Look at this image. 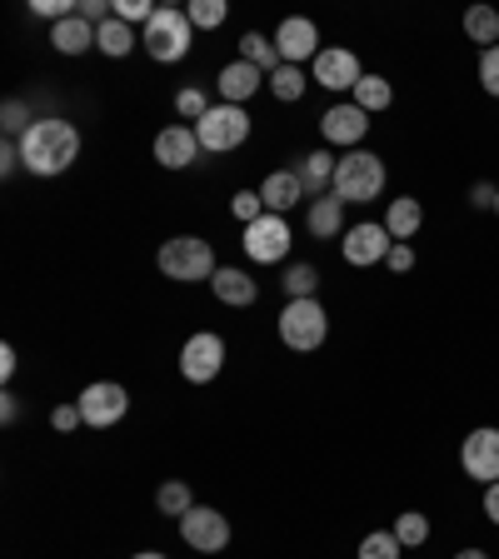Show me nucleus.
I'll list each match as a JSON object with an SVG mask.
<instances>
[{
    "instance_id": "f257e3e1",
    "label": "nucleus",
    "mask_w": 499,
    "mask_h": 559,
    "mask_svg": "<svg viewBox=\"0 0 499 559\" xmlns=\"http://www.w3.org/2000/svg\"><path fill=\"white\" fill-rule=\"evenodd\" d=\"M81 155V130L70 120H35L21 135V165L31 175H66Z\"/></svg>"
},
{
    "instance_id": "f03ea898",
    "label": "nucleus",
    "mask_w": 499,
    "mask_h": 559,
    "mask_svg": "<svg viewBox=\"0 0 499 559\" xmlns=\"http://www.w3.org/2000/svg\"><path fill=\"white\" fill-rule=\"evenodd\" d=\"M155 265H161L165 280H180V285H195V280H210L221 270L210 240H200V235H175V240H165Z\"/></svg>"
},
{
    "instance_id": "7ed1b4c3",
    "label": "nucleus",
    "mask_w": 499,
    "mask_h": 559,
    "mask_svg": "<svg viewBox=\"0 0 499 559\" xmlns=\"http://www.w3.org/2000/svg\"><path fill=\"white\" fill-rule=\"evenodd\" d=\"M384 190V160L370 151H345V160L335 165V190L330 195L349 200V205H365V200H380Z\"/></svg>"
},
{
    "instance_id": "20e7f679",
    "label": "nucleus",
    "mask_w": 499,
    "mask_h": 559,
    "mask_svg": "<svg viewBox=\"0 0 499 559\" xmlns=\"http://www.w3.org/2000/svg\"><path fill=\"white\" fill-rule=\"evenodd\" d=\"M190 15L175 11V5H161V11L151 15V25H145V35H140V46L151 50V60H161V66H175V60L190 56Z\"/></svg>"
},
{
    "instance_id": "39448f33",
    "label": "nucleus",
    "mask_w": 499,
    "mask_h": 559,
    "mask_svg": "<svg viewBox=\"0 0 499 559\" xmlns=\"http://www.w3.org/2000/svg\"><path fill=\"white\" fill-rule=\"evenodd\" d=\"M330 335V314L320 300H290L285 310H280V340L290 349H300V355H310V349H320Z\"/></svg>"
},
{
    "instance_id": "423d86ee",
    "label": "nucleus",
    "mask_w": 499,
    "mask_h": 559,
    "mask_svg": "<svg viewBox=\"0 0 499 559\" xmlns=\"http://www.w3.org/2000/svg\"><path fill=\"white\" fill-rule=\"evenodd\" d=\"M195 135H200V151H235L250 140V116L245 105H210L205 120H195Z\"/></svg>"
},
{
    "instance_id": "0eeeda50",
    "label": "nucleus",
    "mask_w": 499,
    "mask_h": 559,
    "mask_svg": "<svg viewBox=\"0 0 499 559\" xmlns=\"http://www.w3.org/2000/svg\"><path fill=\"white\" fill-rule=\"evenodd\" d=\"M75 405H81L91 430H110L116 419H126L130 395H126V384H116V380H95V384H85V395Z\"/></svg>"
},
{
    "instance_id": "6e6552de",
    "label": "nucleus",
    "mask_w": 499,
    "mask_h": 559,
    "mask_svg": "<svg viewBox=\"0 0 499 559\" xmlns=\"http://www.w3.org/2000/svg\"><path fill=\"white\" fill-rule=\"evenodd\" d=\"M245 255L260 260V265H275V260L290 255V225L285 215H260L256 225H245Z\"/></svg>"
},
{
    "instance_id": "1a4fd4ad",
    "label": "nucleus",
    "mask_w": 499,
    "mask_h": 559,
    "mask_svg": "<svg viewBox=\"0 0 499 559\" xmlns=\"http://www.w3.org/2000/svg\"><path fill=\"white\" fill-rule=\"evenodd\" d=\"M180 539H186L190 549H200V555H221V549L230 545V520H225L221 510H210V504H195V510L180 520Z\"/></svg>"
},
{
    "instance_id": "9d476101",
    "label": "nucleus",
    "mask_w": 499,
    "mask_h": 559,
    "mask_svg": "<svg viewBox=\"0 0 499 559\" xmlns=\"http://www.w3.org/2000/svg\"><path fill=\"white\" fill-rule=\"evenodd\" d=\"M221 365H225V340L210 335V330L190 335L186 349H180V374H186L190 384H210L215 374H221Z\"/></svg>"
},
{
    "instance_id": "9b49d317",
    "label": "nucleus",
    "mask_w": 499,
    "mask_h": 559,
    "mask_svg": "<svg viewBox=\"0 0 499 559\" xmlns=\"http://www.w3.org/2000/svg\"><path fill=\"white\" fill-rule=\"evenodd\" d=\"M460 465H465L470 479H485V485H495L499 479V430H470L465 444H460Z\"/></svg>"
},
{
    "instance_id": "f8f14e48",
    "label": "nucleus",
    "mask_w": 499,
    "mask_h": 559,
    "mask_svg": "<svg viewBox=\"0 0 499 559\" xmlns=\"http://www.w3.org/2000/svg\"><path fill=\"white\" fill-rule=\"evenodd\" d=\"M314 81L325 85V91H355V85L365 81V70H360V56L345 46H330L314 56Z\"/></svg>"
},
{
    "instance_id": "ddd939ff",
    "label": "nucleus",
    "mask_w": 499,
    "mask_h": 559,
    "mask_svg": "<svg viewBox=\"0 0 499 559\" xmlns=\"http://www.w3.org/2000/svg\"><path fill=\"white\" fill-rule=\"evenodd\" d=\"M390 230L384 225H375V221H365V225H355V230L345 235V265H355V270H365V265H380V260H390Z\"/></svg>"
},
{
    "instance_id": "4468645a",
    "label": "nucleus",
    "mask_w": 499,
    "mask_h": 559,
    "mask_svg": "<svg viewBox=\"0 0 499 559\" xmlns=\"http://www.w3.org/2000/svg\"><path fill=\"white\" fill-rule=\"evenodd\" d=\"M320 135L330 140V145H345V151H355L365 135H370V116H365L360 105H330L325 120H320Z\"/></svg>"
},
{
    "instance_id": "2eb2a0df",
    "label": "nucleus",
    "mask_w": 499,
    "mask_h": 559,
    "mask_svg": "<svg viewBox=\"0 0 499 559\" xmlns=\"http://www.w3.org/2000/svg\"><path fill=\"white\" fill-rule=\"evenodd\" d=\"M275 46H280V56H285V66H300V60L320 56V31H314V21H305V15H290V21H280Z\"/></svg>"
},
{
    "instance_id": "dca6fc26",
    "label": "nucleus",
    "mask_w": 499,
    "mask_h": 559,
    "mask_svg": "<svg viewBox=\"0 0 499 559\" xmlns=\"http://www.w3.org/2000/svg\"><path fill=\"white\" fill-rule=\"evenodd\" d=\"M155 160L165 165V170H186V165L200 160V135L190 126H165L161 135H155Z\"/></svg>"
},
{
    "instance_id": "f3484780",
    "label": "nucleus",
    "mask_w": 499,
    "mask_h": 559,
    "mask_svg": "<svg viewBox=\"0 0 499 559\" xmlns=\"http://www.w3.org/2000/svg\"><path fill=\"white\" fill-rule=\"evenodd\" d=\"M260 200H265L270 215H285V210H295L305 200V186L295 170H270L265 186H260Z\"/></svg>"
},
{
    "instance_id": "a211bd4d",
    "label": "nucleus",
    "mask_w": 499,
    "mask_h": 559,
    "mask_svg": "<svg viewBox=\"0 0 499 559\" xmlns=\"http://www.w3.org/2000/svg\"><path fill=\"white\" fill-rule=\"evenodd\" d=\"M335 155L325 151H310L300 165H295V175H300V186H305V200H320L325 190H335Z\"/></svg>"
},
{
    "instance_id": "6ab92c4d",
    "label": "nucleus",
    "mask_w": 499,
    "mask_h": 559,
    "mask_svg": "<svg viewBox=\"0 0 499 559\" xmlns=\"http://www.w3.org/2000/svg\"><path fill=\"white\" fill-rule=\"evenodd\" d=\"M210 290L221 295L225 305H235V310H245V305H256V280L245 275V270H230V265H221L215 275H210Z\"/></svg>"
},
{
    "instance_id": "aec40b11",
    "label": "nucleus",
    "mask_w": 499,
    "mask_h": 559,
    "mask_svg": "<svg viewBox=\"0 0 499 559\" xmlns=\"http://www.w3.org/2000/svg\"><path fill=\"white\" fill-rule=\"evenodd\" d=\"M305 225H310L314 240H335V235L345 230V200H340V195L310 200V215H305Z\"/></svg>"
},
{
    "instance_id": "412c9836",
    "label": "nucleus",
    "mask_w": 499,
    "mask_h": 559,
    "mask_svg": "<svg viewBox=\"0 0 499 559\" xmlns=\"http://www.w3.org/2000/svg\"><path fill=\"white\" fill-rule=\"evenodd\" d=\"M256 91H260V70L250 66V60H230V66L221 70V95L230 105H245Z\"/></svg>"
},
{
    "instance_id": "4be33fe9",
    "label": "nucleus",
    "mask_w": 499,
    "mask_h": 559,
    "mask_svg": "<svg viewBox=\"0 0 499 559\" xmlns=\"http://www.w3.org/2000/svg\"><path fill=\"white\" fill-rule=\"evenodd\" d=\"M425 225V210H419V200L415 195H400V200H390V210H384V230H390V240H400L405 245L409 235Z\"/></svg>"
},
{
    "instance_id": "5701e85b",
    "label": "nucleus",
    "mask_w": 499,
    "mask_h": 559,
    "mask_svg": "<svg viewBox=\"0 0 499 559\" xmlns=\"http://www.w3.org/2000/svg\"><path fill=\"white\" fill-rule=\"evenodd\" d=\"M50 46H56L60 56H81V50L95 46V25L85 21V15H70V21H60L56 31H50Z\"/></svg>"
},
{
    "instance_id": "b1692460",
    "label": "nucleus",
    "mask_w": 499,
    "mask_h": 559,
    "mask_svg": "<svg viewBox=\"0 0 499 559\" xmlns=\"http://www.w3.org/2000/svg\"><path fill=\"white\" fill-rule=\"evenodd\" d=\"M240 60H250V66L260 70V75H275V70L285 66V56H280V46H275V40H265V35H260V31L240 35Z\"/></svg>"
},
{
    "instance_id": "393cba45",
    "label": "nucleus",
    "mask_w": 499,
    "mask_h": 559,
    "mask_svg": "<svg viewBox=\"0 0 499 559\" xmlns=\"http://www.w3.org/2000/svg\"><path fill=\"white\" fill-rule=\"evenodd\" d=\"M135 46H140V35L126 21H116V15L105 25H95V50H105V56H130Z\"/></svg>"
},
{
    "instance_id": "a878e982",
    "label": "nucleus",
    "mask_w": 499,
    "mask_h": 559,
    "mask_svg": "<svg viewBox=\"0 0 499 559\" xmlns=\"http://www.w3.org/2000/svg\"><path fill=\"white\" fill-rule=\"evenodd\" d=\"M465 35L475 40L479 50L499 46V11H495V5H470V11H465Z\"/></svg>"
},
{
    "instance_id": "bb28decb",
    "label": "nucleus",
    "mask_w": 499,
    "mask_h": 559,
    "mask_svg": "<svg viewBox=\"0 0 499 559\" xmlns=\"http://www.w3.org/2000/svg\"><path fill=\"white\" fill-rule=\"evenodd\" d=\"M355 105H360L365 116H375V110H390V105H395V85L384 81V75H365L360 85H355Z\"/></svg>"
},
{
    "instance_id": "cd10ccee",
    "label": "nucleus",
    "mask_w": 499,
    "mask_h": 559,
    "mask_svg": "<svg viewBox=\"0 0 499 559\" xmlns=\"http://www.w3.org/2000/svg\"><path fill=\"white\" fill-rule=\"evenodd\" d=\"M155 504H161L165 514H175V520H186V514L195 510V500H190V485H186V479H165L161 495H155Z\"/></svg>"
},
{
    "instance_id": "c85d7f7f",
    "label": "nucleus",
    "mask_w": 499,
    "mask_h": 559,
    "mask_svg": "<svg viewBox=\"0 0 499 559\" xmlns=\"http://www.w3.org/2000/svg\"><path fill=\"white\" fill-rule=\"evenodd\" d=\"M270 91H275V100L295 105L305 95V70L300 66H280L275 75H270Z\"/></svg>"
},
{
    "instance_id": "c756f323",
    "label": "nucleus",
    "mask_w": 499,
    "mask_h": 559,
    "mask_svg": "<svg viewBox=\"0 0 499 559\" xmlns=\"http://www.w3.org/2000/svg\"><path fill=\"white\" fill-rule=\"evenodd\" d=\"M395 539H400V545H405V549L425 545V539H430V520H425V514H419V510H405V514H400V520H395Z\"/></svg>"
},
{
    "instance_id": "7c9ffc66",
    "label": "nucleus",
    "mask_w": 499,
    "mask_h": 559,
    "mask_svg": "<svg viewBox=\"0 0 499 559\" xmlns=\"http://www.w3.org/2000/svg\"><path fill=\"white\" fill-rule=\"evenodd\" d=\"M400 539H395V530H375V535H365L360 539V559H400Z\"/></svg>"
},
{
    "instance_id": "2f4dec72",
    "label": "nucleus",
    "mask_w": 499,
    "mask_h": 559,
    "mask_svg": "<svg viewBox=\"0 0 499 559\" xmlns=\"http://www.w3.org/2000/svg\"><path fill=\"white\" fill-rule=\"evenodd\" d=\"M190 25L195 31H215V25L225 21V0H190Z\"/></svg>"
},
{
    "instance_id": "473e14b6",
    "label": "nucleus",
    "mask_w": 499,
    "mask_h": 559,
    "mask_svg": "<svg viewBox=\"0 0 499 559\" xmlns=\"http://www.w3.org/2000/svg\"><path fill=\"white\" fill-rule=\"evenodd\" d=\"M314 285H320L314 265H290V275H285V290H290V300H314Z\"/></svg>"
},
{
    "instance_id": "72a5a7b5",
    "label": "nucleus",
    "mask_w": 499,
    "mask_h": 559,
    "mask_svg": "<svg viewBox=\"0 0 499 559\" xmlns=\"http://www.w3.org/2000/svg\"><path fill=\"white\" fill-rule=\"evenodd\" d=\"M0 126H5V140H21L25 130L35 126V120H31V110H25L21 100H5V110H0Z\"/></svg>"
},
{
    "instance_id": "f704fd0d",
    "label": "nucleus",
    "mask_w": 499,
    "mask_h": 559,
    "mask_svg": "<svg viewBox=\"0 0 499 559\" xmlns=\"http://www.w3.org/2000/svg\"><path fill=\"white\" fill-rule=\"evenodd\" d=\"M230 210H235V215H240L245 225H256L260 215H265V200H260V190H240V195L230 200Z\"/></svg>"
},
{
    "instance_id": "c9c22d12",
    "label": "nucleus",
    "mask_w": 499,
    "mask_h": 559,
    "mask_svg": "<svg viewBox=\"0 0 499 559\" xmlns=\"http://www.w3.org/2000/svg\"><path fill=\"white\" fill-rule=\"evenodd\" d=\"M175 110H180L186 120H205V110H210L205 91H195V85H190V91H180V95H175Z\"/></svg>"
},
{
    "instance_id": "e433bc0d",
    "label": "nucleus",
    "mask_w": 499,
    "mask_h": 559,
    "mask_svg": "<svg viewBox=\"0 0 499 559\" xmlns=\"http://www.w3.org/2000/svg\"><path fill=\"white\" fill-rule=\"evenodd\" d=\"M479 85H485L489 95H499V46L479 50Z\"/></svg>"
},
{
    "instance_id": "4c0bfd02",
    "label": "nucleus",
    "mask_w": 499,
    "mask_h": 559,
    "mask_svg": "<svg viewBox=\"0 0 499 559\" xmlns=\"http://www.w3.org/2000/svg\"><path fill=\"white\" fill-rule=\"evenodd\" d=\"M151 0H116V21H145V25H151Z\"/></svg>"
},
{
    "instance_id": "58836bf2",
    "label": "nucleus",
    "mask_w": 499,
    "mask_h": 559,
    "mask_svg": "<svg viewBox=\"0 0 499 559\" xmlns=\"http://www.w3.org/2000/svg\"><path fill=\"white\" fill-rule=\"evenodd\" d=\"M50 425H56L60 435H70V430H75V425H85L81 405H56V409H50Z\"/></svg>"
},
{
    "instance_id": "ea45409f",
    "label": "nucleus",
    "mask_w": 499,
    "mask_h": 559,
    "mask_svg": "<svg viewBox=\"0 0 499 559\" xmlns=\"http://www.w3.org/2000/svg\"><path fill=\"white\" fill-rule=\"evenodd\" d=\"M495 200H499V186H489V180H475V186H470V205L475 210H495Z\"/></svg>"
},
{
    "instance_id": "a19ab883",
    "label": "nucleus",
    "mask_w": 499,
    "mask_h": 559,
    "mask_svg": "<svg viewBox=\"0 0 499 559\" xmlns=\"http://www.w3.org/2000/svg\"><path fill=\"white\" fill-rule=\"evenodd\" d=\"M390 270H395V275H409V270H415V250H409V245H390Z\"/></svg>"
},
{
    "instance_id": "79ce46f5",
    "label": "nucleus",
    "mask_w": 499,
    "mask_h": 559,
    "mask_svg": "<svg viewBox=\"0 0 499 559\" xmlns=\"http://www.w3.org/2000/svg\"><path fill=\"white\" fill-rule=\"evenodd\" d=\"M21 165V140H5V151H0V175H11Z\"/></svg>"
},
{
    "instance_id": "37998d69",
    "label": "nucleus",
    "mask_w": 499,
    "mask_h": 559,
    "mask_svg": "<svg viewBox=\"0 0 499 559\" xmlns=\"http://www.w3.org/2000/svg\"><path fill=\"white\" fill-rule=\"evenodd\" d=\"M485 514H489V524H499V479L485 485Z\"/></svg>"
},
{
    "instance_id": "c03bdc74",
    "label": "nucleus",
    "mask_w": 499,
    "mask_h": 559,
    "mask_svg": "<svg viewBox=\"0 0 499 559\" xmlns=\"http://www.w3.org/2000/svg\"><path fill=\"white\" fill-rule=\"evenodd\" d=\"M0 419H5V425H15V419H21V400H15V395H0Z\"/></svg>"
},
{
    "instance_id": "a18cd8bd",
    "label": "nucleus",
    "mask_w": 499,
    "mask_h": 559,
    "mask_svg": "<svg viewBox=\"0 0 499 559\" xmlns=\"http://www.w3.org/2000/svg\"><path fill=\"white\" fill-rule=\"evenodd\" d=\"M0 374H5V380L15 374V349L11 345H0Z\"/></svg>"
},
{
    "instance_id": "49530a36",
    "label": "nucleus",
    "mask_w": 499,
    "mask_h": 559,
    "mask_svg": "<svg viewBox=\"0 0 499 559\" xmlns=\"http://www.w3.org/2000/svg\"><path fill=\"white\" fill-rule=\"evenodd\" d=\"M454 559H489V555H485V549H460Z\"/></svg>"
},
{
    "instance_id": "de8ad7c7",
    "label": "nucleus",
    "mask_w": 499,
    "mask_h": 559,
    "mask_svg": "<svg viewBox=\"0 0 499 559\" xmlns=\"http://www.w3.org/2000/svg\"><path fill=\"white\" fill-rule=\"evenodd\" d=\"M135 559H165V555H155V549H145V555H135Z\"/></svg>"
},
{
    "instance_id": "09e8293b",
    "label": "nucleus",
    "mask_w": 499,
    "mask_h": 559,
    "mask_svg": "<svg viewBox=\"0 0 499 559\" xmlns=\"http://www.w3.org/2000/svg\"><path fill=\"white\" fill-rule=\"evenodd\" d=\"M495 215H499V200H495Z\"/></svg>"
}]
</instances>
